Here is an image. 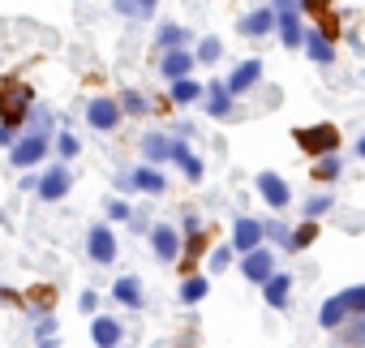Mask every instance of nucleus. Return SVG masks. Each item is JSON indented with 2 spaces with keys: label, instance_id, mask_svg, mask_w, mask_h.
Masks as SVG:
<instances>
[{
  "label": "nucleus",
  "instance_id": "nucleus-1",
  "mask_svg": "<svg viewBox=\"0 0 365 348\" xmlns=\"http://www.w3.org/2000/svg\"><path fill=\"white\" fill-rule=\"evenodd\" d=\"M352 314H365V284H356V288H344V292H335L322 309H318V322L327 327V331H335L344 318H352Z\"/></svg>",
  "mask_w": 365,
  "mask_h": 348
},
{
  "label": "nucleus",
  "instance_id": "nucleus-2",
  "mask_svg": "<svg viewBox=\"0 0 365 348\" xmlns=\"http://www.w3.org/2000/svg\"><path fill=\"white\" fill-rule=\"evenodd\" d=\"M31 103H35V91L26 82H18V78L0 82V121H5V125H22Z\"/></svg>",
  "mask_w": 365,
  "mask_h": 348
},
{
  "label": "nucleus",
  "instance_id": "nucleus-3",
  "mask_svg": "<svg viewBox=\"0 0 365 348\" xmlns=\"http://www.w3.org/2000/svg\"><path fill=\"white\" fill-rule=\"evenodd\" d=\"M292 138H297L301 150H309V155H331V150L339 146V129H335V125H309V129H297Z\"/></svg>",
  "mask_w": 365,
  "mask_h": 348
},
{
  "label": "nucleus",
  "instance_id": "nucleus-4",
  "mask_svg": "<svg viewBox=\"0 0 365 348\" xmlns=\"http://www.w3.org/2000/svg\"><path fill=\"white\" fill-rule=\"evenodd\" d=\"M258 194H262V198H267V207H275V211H284V207H288V198H292L288 181H279L275 172H258Z\"/></svg>",
  "mask_w": 365,
  "mask_h": 348
},
{
  "label": "nucleus",
  "instance_id": "nucleus-5",
  "mask_svg": "<svg viewBox=\"0 0 365 348\" xmlns=\"http://www.w3.org/2000/svg\"><path fill=\"white\" fill-rule=\"evenodd\" d=\"M86 121H91V129H116L120 103H116V99H91V103H86Z\"/></svg>",
  "mask_w": 365,
  "mask_h": 348
},
{
  "label": "nucleus",
  "instance_id": "nucleus-6",
  "mask_svg": "<svg viewBox=\"0 0 365 348\" xmlns=\"http://www.w3.org/2000/svg\"><path fill=\"white\" fill-rule=\"evenodd\" d=\"M43 155H48V133H39V129L14 146V163H18V168H31V163H39Z\"/></svg>",
  "mask_w": 365,
  "mask_h": 348
},
{
  "label": "nucleus",
  "instance_id": "nucleus-7",
  "mask_svg": "<svg viewBox=\"0 0 365 348\" xmlns=\"http://www.w3.org/2000/svg\"><path fill=\"white\" fill-rule=\"evenodd\" d=\"M86 254H91L95 262H112V258H116V237H112L103 224H95L91 237H86Z\"/></svg>",
  "mask_w": 365,
  "mask_h": 348
},
{
  "label": "nucleus",
  "instance_id": "nucleus-8",
  "mask_svg": "<svg viewBox=\"0 0 365 348\" xmlns=\"http://www.w3.org/2000/svg\"><path fill=\"white\" fill-rule=\"evenodd\" d=\"M65 194H69V168H52V172H43L39 198H43V203H61Z\"/></svg>",
  "mask_w": 365,
  "mask_h": 348
},
{
  "label": "nucleus",
  "instance_id": "nucleus-9",
  "mask_svg": "<svg viewBox=\"0 0 365 348\" xmlns=\"http://www.w3.org/2000/svg\"><path fill=\"white\" fill-rule=\"evenodd\" d=\"M150 245H155V254H159L163 262H172V258L180 254V237H176L172 224H155V228H150Z\"/></svg>",
  "mask_w": 365,
  "mask_h": 348
},
{
  "label": "nucleus",
  "instance_id": "nucleus-10",
  "mask_svg": "<svg viewBox=\"0 0 365 348\" xmlns=\"http://www.w3.org/2000/svg\"><path fill=\"white\" fill-rule=\"evenodd\" d=\"M271 271H275V258H271L267 250H250V254H245V262H241V275H245V280H254V284L271 280Z\"/></svg>",
  "mask_w": 365,
  "mask_h": 348
},
{
  "label": "nucleus",
  "instance_id": "nucleus-11",
  "mask_svg": "<svg viewBox=\"0 0 365 348\" xmlns=\"http://www.w3.org/2000/svg\"><path fill=\"white\" fill-rule=\"evenodd\" d=\"M258 78H262V61H241V65L232 69V78H228V91H232V95H245Z\"/></svg>",
  "mask_w": 365,
  "mask_h": 348
},
{
  "label": "nucleus",
  "instance_id": "nucleus-12",
  "mask_svg": "<svg viewBox=\"0 0 365 348\" xmlns=\"http://www.w3.org/2000/svg\"><path fill=\"white\" fill-rule=\"evenodd\" d=\"M190 69H194V56H190V52H180V48H168V56H163V65H159V73H163L168 82L185 78Z\"/></svg>",
  "mask_w": 365,
  "mask_h": 348
},
{
  "label": "nucleus",
  "instance_id": "nucleus-13",
  "mask_svg": "<svg viewBox=\"0 0 365 348\" xmlns=\"http://www.w3.org/2000/svg\"><path fill=\"white\" fill-rule=\"evenodd\" d=\"M275 26H279V39H284L288 48H297V44L305 39V31H301V9H284V14H275Z\"/></svg>",
  "mask_w": 365,
  "mask_h": 348
},
{
  "label": "nucleus",
  "instance_id": "nucleus-14",
  "mask_svg": "<svg viewBox=\"0 0 365 348\" xmlns=\"http://www.w3.org/2000/svg\"><path fill=\"white\" fill-rule=\"evenodd\" d=\"M301 44H305V52H309V61H318V65H331V61H335V48H331V35H327V31H309Z\"/></svg>",
  "mask_w": 365,
  "mask_h": 348
},
{
  "label": "nucleus",
  "instance_id": "nucleus-15",
  "mask_svg": "<svg viewBox=\"0 0 365 348\" xmlns=\"http://www.w3.org/2000/svg\"><path fill=\"white\" fill-rule=\"evenodd\" d=\"M275 31V9H254L250 18H241V35L258 39V35H271Z\"/></svg>",
  "mask_w": 365,
  "mask_h": 348
},
{
  "label": "nucleus",
  "instance_id": "nucleus-16",
  "mask_svg": "<svg viewBox=\"0 0 365 348\" xmlns=\"http://www.w3.org/2000/svg\"><path fill=\"white\" fill-rule=\"evenodd\" d=\"M258 241H262V224L258 220H237V228H232V245L237 250H258Z\"/></svg>",
  "mask_w": 365,
  "mask_h": 348
},
{
  "label": "nucleus",
  "instance_id": "nucleus-17",
  "mask_svg": "<svg viewBox=\"0 0 365 348\" xmlns=\"http://www.w3.org/2000/svg\"><path fill=\"white\" fill-rule=\"evenodd\" d=\"M172 163H180V168H185V177H190V181H202V159H198V155H194L185 142H180V138L172 142Z\"/></svg>",
  "mask_w": 365,
  "mask_h": 348
},
{
  "label": "nucleus",
  "instance_id": "nucleus-18",
  "mask_svg": "<svg viewBox=\"0 0 365 348\" xmlns=\"http://www.w3.org/2000/svg\"><path fill=\"white\" fill-rule=\"evenodd\" d=\"M125 185H133V190H142V194H163V172H155V168H138L133 177H125Z\"/></svg>",
  "mask_w": 365,
  "mask_h": 348
},
{
  "label": "nucleus",
  "instance_id": "nucleus-19",
  "mask_svg": "<svg viewBox=\"0 0 365 348\" xmlns=\"http://www.w3.org/2000/svg\"><path fill=\"white\" fill-rule=\"evenodd\" d=\"M288 288H292V275H271V280H262V292H267V305H275V309H284V305H288Z\"/></svg>",
  "mask_w": 365,
  "mask_h": 348
},
{
  "label": "nucleus",
  "instance_id": "nucleus-20",
  "mask_svg": "<svg viewBox=\"0 0 365 348\" xmlns=\"http://www.w3.org/2000/svg\"><path fill=\"white\" fill-rule=\"evenodd\" d=\"M112 297H116L120 305H129V309H138V305H142V284H138L133 275H120V280L112 284Z\"/></svg>",
  "mask_w": 365,
  "mask_h": 348
},
{
  "label": "nucleus",
  "instance_id": "nucleus-21",
  "mask_svg": "<svg viewBox=\"0 0 365 348\" xmlns=\"http://www.w3.org/2000/svg\"><path fill=\"white\" fill-rule=\"evenodd\" d=\"M91 335H95L99 348H116V344H120V322H116V318H95V322H91Z\"/></svg>",
  "mask_w": 365,
  "mask_h": 348
},
{
  "label": "nucleus",
  "instance_id": "nucleus-22",
  "mask_svg": "<svg viewBox=\"0 0 365 348\" xmlns=\"http://www.w3.org/2000/svg\"><path fill=\"white\" fill-rule=\"evenodd\" d=\"M142 155H146L150 163H163V159H172V142H168L163 133H146V138H142Z\"/></svg>",
  "mask_w": 365,
  "mask_h": 348
},
{
  "label": "nucleus",
  "instance_id": "nucleus-23",
  "mask_svg": "<svg viewBox=\"0 0 365 348\" xmlns=\"http://www.w3.org/2000/svg\"><path fill=\"white\" fill-rule=\"evenodd\" d=\"M207 112H211V116H228V112H232V91L215 82V86L207 91Z\"/></svg>",
  "mask_w": 365,
  "mask_h": 348
},
{
  "label": "nucleus",
  "instance_id": "nucleus-24",
  "mask_svg": "<svg viewBox=\"0 0 365 348\" xmlns=\"http://www.w3.org/2000/svg\"><path fill=\"white\" fill-rule=\"evenodd\" d=\"M207 288H211V284H207V275H190L185 284H180V301L194 305V301H202V297H207Z\"/></svg>",
  "mask_w": 365,
  "mask_h": 348
},
{
  "label": "nucleus",
  "instance_id": "nucleus-25",
  "mask_svg": "<svg viewBox=\"0 0 365 348\" xmlns=\"http://www.w3.org/2000/svg\"><path fill=\"white\" fill-rule=\"evenodd\" d=\"M172 99H176V103H194V99H202V86L190 82V78H176V82H172Z\"/></svg>",
  "mask_w": 365,
  "mask_h": 348
},
{
  "label": "nucleus",
  "instance_id": "nucleus-26",
  "mask_svg": "<svg viewBox=\"0 0 365 348\" xmlns=\"http://www.w3.org/2000/svg\"><path fill=\"white\" fill-rule=\"evenodd\" d=\"M339 344L344 348H365V314H356V322L339 331Z\"/></svg>",
  "mask_w": 365,
  "mask_h": 348
},
{
  "label": "nucleus",
  "instance_id": "nucleus-27",
  "mask_svg": "<svg viewBox=\"0 0 365 348\" xmlns=\"http://www.w3.org/2000/svg\"><path fill=\"white\" fill-rule=\"evenodd\" d=\"M155 44L168 52V48H180V44H185V31H180V26H172V22H163L159 26V35H155Z\"/></svg>",
  "mask_w": 365,
  "mask_h": 348
},
{
  "label": "nucleus",
  "instance_id": "nucleus-28",
  "mask_svg": "<svg viewBox=\"0 0 365 348\" xmlns=\"http://www.w3.org/2000/svg\"><path fill=\"white\" fill-rule=\"evenodd\" d=\"M314 177H318V181H335V177H339V159H335V150L322 155V159L314 163Z\"/></svg>",
  "mask_w": 365,
  "mask_h": 348
},
{
  "label": "nucleus",
  "instance_id": "nucleus-29",
  "mask_svg": "<svg viewBox=\"0 0 365 348\" xmlns=\"http://www.w3.org/2000/svg\"><path fill=\"white\" fill-rule=\"evenodd\" d=\"M314 237H318V228H314V224L305 220V224H301L297 232H288V250H305V245H309Z\"/></svg>",
  "mask_w": 365,
  "mask_h": 348
},
{
  "label": "nucleus",
  "instance_id": "nucleus-30",
  "mask_svg": "<svg viewBox=\"0 0 365 348\" xmlns=\"http://www.w3.org/2000/svg\"><path fill=\"white\" fill-rule=\"evenodd\" d=\"M220 52H224V48H220V39H202V44H198V61H202V65L220 61Z\"/></svg>",
  "mask_w": 365,
  "mask_h": 348
},
{
  "label": "nucleus",
  "instance_id": "nucleus-31",
  "mask_svg": "<svg viewBox=\"0 0 365 348\" xmlns=\"http://www.w3.org/2000/svg\"><path fill=\"white\" fill-rule=\"evenodd\" d=\"M120 112H129V116H142V112H146V99H142L138 91H129V95L120 99Z\"/></svg>",
  "mask_w": 365,
  "mask_h": 348
},
{
  "label": "nucleus",
  "instance_id": "nucleus-32",
  "mask_svg": "<svg viewBox=\"0 0 365 348\" xmlns=\"http://www.w3.org/2000/svg\"><path fill=\"white\" fill-rule=\"evenodd\" d=\"M327 207H331V198H327V194H318V198H309V203H305V220H314V215H322Z\"/></svg>",
  "mask_w": 365,
  "mask_h": 348
},
{
  "label": "nucleus",
  "instance_id": "nucleus-33",
  "mask_svg": "<svg viewBox=\"0 0 365 348\" xmlns=\"http://www.w3.org/2000/svg\"><path fill=\"white\" fill-rule=\"evenodd\" d=\"M56 150H61L65 159H73V155H78V138H73V133H61V142H56Z\"/></svg>",
  "mask_w": 365,
  "mask_h": 348
},
{
  "label": "nucleus",
  "instance_id": "nucleus-34",
  "mask_svg": "<svg viewBox=\"0 0 365 348\" xmlns=\"http://www.w3.org/2000/svg\"><path fill=\"white\" fill-rule=\"evenodd\" d=\"M108 215H112V220H133L129 203H120V198H112V203H108Z\"/></svg>",
  "mask_w": 365,
  "mask_h": 348
},
{
  "label": "nucleus",
  "instance_id": "nucleus-35",
  "mask_svg": "<svg viewBox=\"0 0 365 348\" xmlns=\"http://www.w3.org/2000/svg\"><path fill=\"white\" fill-rule=\"evenodd\" d=\"M228 262H232V254H228V250H215V254H211V271H215V275H220V271H228Z\"/></svg>",
  "mask_w": 365,
  "mask_h": 348
},
{
  "label": "nucleus",
  "instance_id": "nucleus-36",
  "mask_svg": "<svg viewBox=\"0 0 365 348\" xmlns=\"http://www.w3.org/2000/svg\"><path fill=\"white\" fill-rule=\"evenodd\" d=\"M262 237H275L279 245H288V228H284V224H267V228H262Z\"/></svg>",
  "mask_w": 365,
  "mask_h": 348
},
{
  "label": "nucleus",
  "instance_id": "nucleus-37",
  "mask_svg": "<svg viewBox=\"0 0 365 348\" xmlns=\"http://www.w3.org/2000/svg\"><path fill=\"white\" fill-rule=\"evenodd\" d=\"M112 5H116L120 14H129V18H133V14L142 18V5H138V0H112Z\"/></svg>",
  "mask_w": 365,
  "mask_h": 348
},
{
  "label": "nucleus",
  "instance_id": "nucleus-38",
  "mask_svg": "<svg viewBox=\"0 0 365 348\" xmlns=\"http://www.w3.org/2000/svg\"><path fill=\"white\" fill-rule=\"evenodd\" d=\"M327 5H331V0H301L305 14H327Z\"/></svg>",
  "mask_w": 365,
  "mask_h": 348
},
{
  "label": "nucleus",
  "instance_id": "nucleus-39",
  "mask_svg": "<svg viewBox=\"0 0 365 348\" xmlns=\"http://www.w3.org/2000/svg\"><path fill=\"white\" fill-rule=\"evenodd\" d=\"M0 146H14V125H0Z\"/></svg>",
  "mask_w": 365,
  "mask_h": 348
},
{
  "label": "nucleus",
  "instance_id": "nucleus-40",
  "mask_svg": "<svg viewBox=\"0 0 365 348\" xmlns=\"http://www.w3.org/2000/svg\"><path fill=\"white\" fill-rule=\"evenodd\" d=\"M82 309H99V297L95 292H82Z\"/></svg>",
  "mask_w": 365,
  "mask_h": 348
},
{
  "label": "nucleus",
  "instance_id": "nucleus-41",
  "mask_svg": "<svg viewBox=\"0 0 365 348\" xmlns=\"http://www.w3.org/2000/svg\"><path fill=\"white\" fill-rule=\"evenodd\" d=\"M39 348H61V344H56V335H43V339H39Z\"/></svg>",
  "mask_w": 365,
  "mask_h": 348
},
{
  "label": "nucleus",
  "instance_id": "nucleus-42",
  "mask_svg": "<svg viewBox=\"0 0 365 348\" xmlns=\"http://www.w3.org/2000/svg\"><path fill=\"white\" fill-rule=\"evenodd\" d=\"M138 5H142V18H146V14H150V9L159 5V0H138Z\"/></svg>",
  "mask_w": 365,
  "mask_h": 348
},
{
  "label": "nucleus",
  "instance_id": "nucleus-43",
  "mask_svg": "<svg viewBox=\"0 0 365 348\" xmlns=\"http://www.w3.org/2000/svg\"><path fill=\"white\" fill-rule=\"evenodd\" d=\"M356 155H361V159H365V138H361V142H356Z\"/></svg>",
  "mask_w": 365,
  "mask_h": 348
}]
</instances>
